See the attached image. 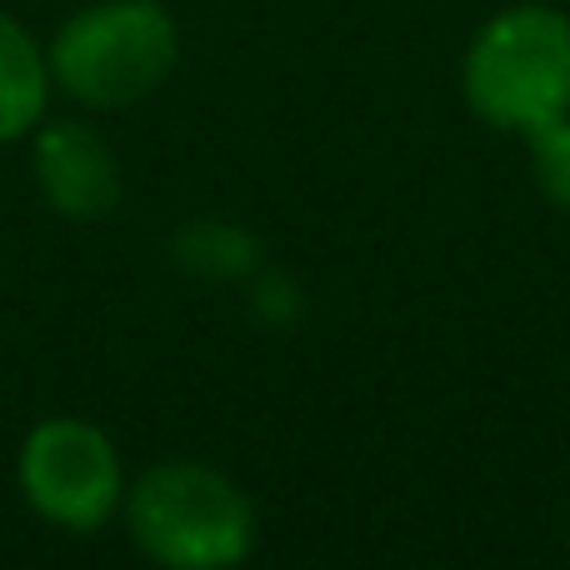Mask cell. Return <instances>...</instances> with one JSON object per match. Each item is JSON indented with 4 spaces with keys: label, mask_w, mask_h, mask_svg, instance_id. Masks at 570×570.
Here are the masks:
<instances>
[{
    "label": "cell",
    "mask_w": 570,
    "mask_h": 570,
    "mask_svg": "<svg viewBox=\"0 0 570 570\" xmlns=\"http://www.w3.org/2000/svg\"><path fill=\"white\" fill-rule=\"evenodd\" d=\"M136 546L166 570H230L250 556L256 515L220 471L196 461H166L126 495Z\"/></svg>",
    "instance_id": "cell-1"
},
{
    "label": "cell",
    "mask_w": 570,
    "mask_h": 570,
    "mask_svg": "<svg viewBox=\"0 0 570 570\" xmlns=\"http://www.w3.org/2000/svg\"><path fill=\"white\" fill-rule=\"evenodd\" d=\"M46 110V56L40 46L0 16V140L26 136Z\"/></svg>",
    "instance_id": "cell-6"
},
{
    "label": "cell",
    "mask_w": 570,
    "mask_h": 570,
    "mask_svg": "<svg viewBox=\"0 0 570 570\" xmlns=\"http://www.w3.org/2000/svg\"><path fill=\"white\" fill-rule=\"evenodd\" d=\"M465 100L481 120L521 136L570 116V20L546 6L495 16L465 56Z\"/></svg>",
    "instance_id": "cell-2"
},
{
    "label": "cell",
    "mask_w": 570,
    "mask_h": 570,
    "mask_svg": "<svg viewBox=\"0 0 570 570\" xmlns=\"http://www.w3.org/2000/svg\"><path fill=\"white\" fill-rule=\"evenodd\" d=\"M20 491L46 521L96 531L120 505V455L100 425L56 415L20 445Z\"/></svg>",
    "instance_id": "cell-4"
},
{
    "label": "cell",
    "mask_w": 570,
    "mask_h": 570,
    "mask_svg": "<svg viewBox=\"0 0 570 570\" xmlns=\"http://www.w3.org/2000/svg\"><path fill=\"white\" fill-rule=\"evenodd\" d=\"M40 196L70 220H96L120 200V166L110 146L80 120H56L36 136Z\"/></svg>",
    "instance_id": "cell-5"
},
{
    "label": "cell",
    "mask_w": 570,
    "mask_h": 570,
    "mask_svg": "<svg viewBox=\"0 0 570 570\" xmlns=\"http://www.w3.org/2000/svg\"><path fill=\"white\" fill-rule=\"evenodd\" d=\"M176 66V20L156 0H106L66 20L50 46V70L96 110L146 100Z\"/></svg>",
    "instance_id": "cell-3"
},
{
    "label": "cell",
    "mask_w": 570,
    "mask_h": 570,
    "mask_svg": "<svg viewBox=\"0 0 570 570\" xmlns=\"http://www.w3.org/2000/svg\"><path fill=\"white\" fill-rule=\"evenodd\" d=\"M176 261L210 281L246 276V271L256 266V240H250L246 230L226 226V220H190L176 236Z\"/></svg>",
    "instance_id": "cell-7"
},
{
    "label": "cell",
    "mask_w": 570,
    "mask_h": 570,
    "mask_svg": "<svg viewBox=\"0 0 570 570\" xmlns=\"http://www.w3.org/2000/svg\"><path fill=\"white\" fill-rule=\"evenodd\" d=\"M531 160H535V176H541V190L556 206L570 210V116L531 130Z\"/></svg>",
    "instance_id": "cell-8"
}]
</instances>
